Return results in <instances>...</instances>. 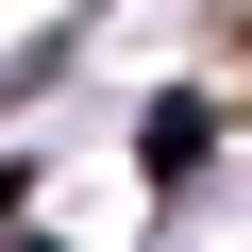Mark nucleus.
<instances>
[{
	"label": "nucleus",
	"instance_id": "1",
	"mask_svg": "<svg viewBox=\"0 0 252 252\" xmlns=\"http://www.w3.org/2000/svg\"><path fill=\"white\" fill-rule=\"evenodd\" d=\"M17 202H34V168H0V219H17Z\"/></svg>",
	"mask_w": 252,
	"mask_h": 252
},
{
	"label": "nucleus",
	"instance_id": "2",
	"mask_svg": "<svg viewBox=\"0 0 252 252\" xmlns=\"http://www.w3.org/2000/svg\"><path fill=\"white\" fill-rule=\"evenodd\" d=\"M0 252H51V235H0Z\"/></svg>",
	"mask_w": 252,
	"mask_h": 252
}]
</instances>
